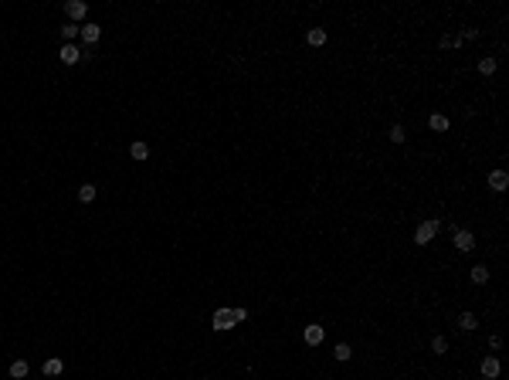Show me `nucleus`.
Wrapping results in <instances>:
<instances>
[{"instance_id":"20e7f679","label":"nucleus","mask_w":509,"mask_h":380,"mask_svg":"<svg viewBox=\"0 0 509 380\" xmlns=\"http://www.w3.org/2000/svg\"><path fill=\"white\" fill-rule=\"evenodd\" d=\"M452 245L458 248V251H472V248H475L472 231H458V227H455V231H452Z\"/></svg>"},{"instance_id":"a211bd4d","label":"nucleus","mask_w":509,"mask_h":380,"mask_svg":"<svg viewBox=\"0 0 509 380\" xmlns=\"http://www.w3.org/2000/svg\"><path fill=\"white\" fill-rule=\"evenodd\" d=\"M79 201H82V204L95 201V183H82V187H79Z\"/></svg>"},{"instance_id":"f8f14e48","label":"nucleus","mask_w":509,"mask_h":380,"mask_svg":"<svg viewBox=\"0 0 509 380\" xmlns=\"http://www.w3.org/2000/svg\"><path fill=\"white\" fill-rule=\"evenodd\" d=\"M458 329H465V333H472V329H479V319H475L472 313H462V316H458Z\"/></svg>"},{"instance_id":"aec40b11","label":"nucleus","mask_w":509,"mask_h":380,"mask_svg":"<svg viewBox=\"0 0 509 380\" xmlns=\"http://www.w3.org/2000/svg\"><path fill=\"white\" fill-rule=\"evenodd\" d=\"M496 65H499V61L489 55V58H482V61H479V71H482V75H492V71H496Z\"/></svg>"},{"instance_id":"ddd939ff","label":"nucleus","mask_w":509,"mask_h":380,"mask_svg":"<svg viewBox=\"0 0 509 380\" xmlns=\"http://www.w3.org/2000/svg\"><path fill=\"white\" fill-rule=\"evenodd\" d=\"M79 31H82V24H65V27H61V37H65V45H75Z\"/></svg>"},{"instance_id":"4468645a","label":"nucleus","mask_w":509,"mask_h":380,"mask_svg":"<svg viewBox=\"0 0 509 380\" xmlns=\"http://www.w3.org/2000/svg\"><path fill=\"white\" fill-rule=\"evenodd\" d=\"M428 126L435 129V133H445V129H448V116H441V112H435V116L428 119Z\"/></svg>"},{"instance_id":"6ab92c4d","label":"nucleus","mask_w":509,"mask_h":380,"mask_svg":"<svg viewBox=\"0 0 509 380\" xmlns=\"http://www.w3.org/2000/svg\"><path fill=\"white\" fill-rule=\"evenodd\" d=\"M472 282H475V285H486V282H489V269H486V265H475V269H472Z\"/></svg>"},{"instance_id":"2eb2a0df","label":"nucleus","mask_w":509,"mask_h":380,"mask_svg":"<svg viewBox=\"0 0 509 380\" xmlns=\"http://www.w3.org/2000/svg\"><path fill=\"white\" fill-rule=\"evenodd\" d=\"M27 377V360H14L11 363V380H21Z\"/></svg>"},{"instance_id":"5701e85b","label":"nucleus","mask_w":509,"mask_h":380,"mask_svg":"<svg viewBox=\"0 0 509 380\" xmlns=\"http://www.w3.org/2000/svg\"><path fill=\"white\" fill-rule=\"evenodd\" d=\"M234 319H238V323H245V319H248V309H245V306H234Z\"/></svg>"},{"instance_id":"412c9836","label":"nucleus","mask_w":509,"mask_h":380,"mask_svg":"<svg viewBox=\"0 0 509 380\" xmlns=\"http://www.w3.org/2000/svg\"><path fill=\"white\" fill-rule=\"evenodd\" d=\"M431 350H435L438 357H441V353H448V339H445V336H435V339H431Z\"/></svg>"},{"instance_id":"423d86ee","label":"nucleus","mask_w":509,"mask_h":380,"mask_svg":"<svg viewBox=\"0 0 509 380\" xmlns=\"http://www.w3.org/2000/svg\"><path fill=\"white\" fill-rule=\"evenodd\" d=\"M323 336H326V329H323V326H319V323H312V326H305L302 339H305V343H309V347H319V343H323Z\"/></svg>"},{"instance_id":"6e6552de","label":"nucleus","mask_w":509,"mask_h":380,"mask_svg":"<svg viewBox=\"0 0 509 380\" xmlns=\"http://www.w3.org/2000/svg\"><path fill=\"white\" fill-rule=\"evenodd\" d=\"M479 373H482L486 380H496L499 377V360L496 357H486L482 363H479Z\"/></svg>"},{"instance_id":"7ed1b4c3","label":"nucleus","mask_w":509,"mask_h":380,"mask_svg":"<svg viewBox=\"0 0 509 380\" xmlns=\"http://www.w3.org/2000/svg\"><path fill=\"white\" fill-rule=\"evenodd\" d=\"M65 14L71 17V24H79V21H85L89 4H85V0H68V4H65Z\"/></svg>"},{"instance_id":"f257e3e1","label":"nucleus","mask_w":509,"mask_h":380,"mask_svg":"<svg viewBox=\"0 0 509 380\" xmlns=\"http://www.w3.org/2000/svg\"><path fill=\"white\" fill-rule=\"evenodd\" d=\"M438 227H441V221H438V217H428V221H424V224L418 227V231H414V245H428L431 238L438 235Z\"/></svg>"},{"instance_id":"f03ea898","label":"nucleus","mask_w":509,"mask_h":380,"mask_svg":"<svg viewBox=\"0 0 509 380\" xmlns=\"http://www.w3.org/2000/svg\"><path fill=\"white\" fill-rule=\"evenodd\" d=\"M211 326L214 329H221V333H227V329H234L238 319H234V309H217L214 316H211Z\"/></svg>"},{"instance_id":"f3484780","label":"nucleus","mask_w":509,"mask_h":380,"mask_svg":"<svg viewBox=\"0 0 509 380\" xmlns=\"http://www.w3.org/2000/svg\"><path fill=\"white\" fill-rule=\"evenodd\" d=\"M129 157H133V160H146L149 157V146L146 143H133V146H129Z\"/></svg>"},{"instance_id":"9d476101","label":"nucleus","mask_w":509,"mask_h":380,"mask_svg":"<svg viewBox=\"0 0 509 380\" xmlns=\"http://www.w3.org/2000/svg\"><path fill=\"white\" fill-rule=\"evenodd\" d=\"M41 370H45V377H58V373L65 370V363H61L58 357H51V360H45V367H41Z\"/></svg>"},{"instance_id":"dca6fc26","label":"nucleus","mask_w":509,"mask_h":380,"mask_svg":"<svg viewBox=\"0 0 509 380\" xmlns=\"http://www.w3.org/2000/svg\"><path fill=\"white\" fill-rule=\"evenodd\" d=\"M333 357H336L339 363H346V360L353 357V350H350V343H336V350H333Z\"/></svg>"},{"instance_id":"0eeeda50","label":"nucleus","mask_w":509,"mask_h":380,"mask_svg":"<svg viewBox=\"0 0 509 380\" xmlns=\"http://www.w3.org/2000/svg\"><path fill=\"white\" fill-rule=\"evenodd\" d=\"M489 187L496 190V194H502V190L509 187V173L506 170H492V173H489Z\"/></svg>"},{"instance_id":"39448f33","label":"nucleus","mask_w":509,"mask_h":380,"mask_svg":"<svg viewBox=\"0 0 509 380\" xmlns=\"http://www.w3.org/2000/svg\"><path fill=\"white\" fill-rule=\"evenodd\" d=\"M58 58H61L65 65H79V61H82V48H79V45H61Z\"/></svg>"},{"instance_id":"1a4fd4ad","label":"nucleus","mask_w":509,"mask_h":380,"mask_svg":"<svg viewBox=\"0 0 509 380\" xmlns=\"http://www.w3.org/2000/svg\"><path fill=\"white\" fill-rule=\"evenodd\" d=\"M82 41H85V45H95V41H99V37H102V27H99V24H82Z\"/></svg>"},{"instance_id":"4be33fe9","label":"nucleus","mask_w":509,"mask_h":380,"mask_svg":"<svg viewBox=\"0 0 509 380\" xmlns=\"http://www.w3.org/2000/svg\"><path fill=\"white\" fill-rule=\"evenodd\" d=\"M404 139H407L404 126H390V143H397V146H401V143H404Z\"/></svg>"},{"instance_id":"9b49d317","label":"nucleus","mask_w":509,"mask_h":380,"mask_svg":"<svg viewBox=\"0 0 509 380\" xmlns=\"http://www.w3.org/2000/svg\"><path fill=\"white\" fill-rule=\"evenodd\" d=\"M305 41H309L312 48H323L326 45V31H323V27H312V31L305 34Z\"/></svg>"}]
</instances>
